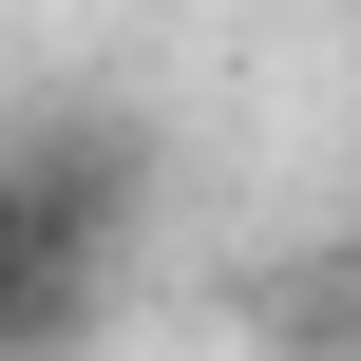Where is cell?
<instances>
[{"label":"cell","mask_w":361,"mask_h":361,"mask_svg":"<svg viewBox=\"0 0 361 361\" xmlns=\"http://www.w3.org/2000/svg\"><path fill=\"white\" fill-rule=\"evenodd\" d=\"M152 228V133L133 114H0V267H114Z\"/></svg>","instance_id":"obj_1"},{"label":"cell","mask_w":361,"mask_h":361,"mask_svg":"<svg viewBox=\"0 0 361 361\" xmlns=\"http://www.w3.org/2000/svg\"><path fill=\"white\" fill-rule=\"evenodd\" d=\"M228 343L247 361H361V228H286L228 286Z\"/></svg>","instance_id":"obj_2"},{"label":"cell","mask_w":361,"mask_h":361,"mask_svg":"<svg viewBox=\"0 0 361 361\" xmlns=\"http://www.w3.org/2000/svg\"><path fill=\"white\" fill-rule=\"evenodd\" d=\"M114 343V267H0V361H95Z\"/></svg>","instance_id":"obj_3"}]
</instances>
